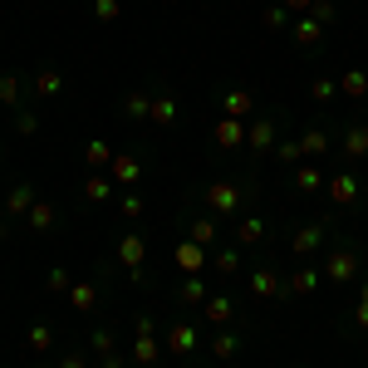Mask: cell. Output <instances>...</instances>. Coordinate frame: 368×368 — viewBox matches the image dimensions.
<instances>
[{"instance_id": "6da1fadb", "label": "cell", "mask_w": 368, "mask_h": 368, "mask_svg": "<svg viewBox=\"0 0 368 368\" xmlns=\"http://www.w3.org/2000/svg\"><path fill=\"white\" fill-rule=\"evenodd\" d=\"M353 266H358V260H353V250L329 255V275H334V280H349V275H353Z\"/></svg>"}, {"instance_id": "7a4b0ae2", "label": "cell", "mask_w": 368, "mask_h": 368, "mask_svg": "<svg viewBox=\"0 0 368 368\" xmlns=\"http://www.w3.org/2000/svg\"><path fill=\"white\" fill-rule=\"evenodd\" d=\"M246 109H250V93H241V89H231V93H226V113H231V118H241Z\"/></svg>"}, {"instance_id": "3957f363", "label": "cell", "mask_w": 368, "mask_h": 368, "mask_svg": "<svg viewBox=\"0 0 368 368\" xmlns=\"http://www.w3.org/2000/svg\"><path fill=\"white\" fill-rule=\"evenodd\" d=\"M212 206L217 212H231L236 206V187H212Z\"/></svg>"}, {"instance_id": "277c9868", "label": "cell", "mask_w": 368, "mask_h": 368, "mask_svg": "<svg viewBox=\"0 0 368 368\" xmlns=\"http://www.w3.org/2000/svg\"><path fill=\"white\" fill-rule=\"evenodd\" d=\"M363 152H368V133L353 128V133H349V157H363Z\"/></svg>"}, {"instance_id": "5b68a950", "label": "cell", "mask_w": 368, "mask_h": 368, "mask_svg": "<svg viewBox=\"0 0 368 368\" xmlns=\"http://www.w3.org/2000/svg\"><path fill=\"white\" fill-rule=\"evenodd\" d=\"M314 246H320V226H309V231L295 236V250H314Z\"/></svg>"}, {"instance_id": "8992f818", "label": "cell", "mask_w": 368, "mask_h": 368, "mask_svg": "<svg viewBox=\"0 0 368 368\" xmlns=\"http://www.w3.org/2000/svg\"><path fill=\"white\" fill-rule=\"evenodd\" d=\"M172 113H177L172 98H157V103H152V118H157V123H172Z\"/></svg>"}, {"instance_id": "52a82bcc", "label": "cell", "mask_w": 368, "mask_h": 368, "mask_svg": "<svg viewBox=\"0 0 368 368\" xmlns=\"http://www.w3.org/2000/svg\"><path fill=\"white\" fill-rule=\"evenodd\" d=\"M295 35H300V44H314V39H320V20H304Z\"/></svg>"}, {"instance_id": "ba28073f", "label": "cell", "mask_w": 368, "mask_h": 368, "mask_svg": "<svg viewBox=\"0 0 368 368\" xmlns=\"http://www.w3.org/2000/svg\"><path fill=\"white\" fill-rule=\"evenodd\" d=\"M353 196V177H334V201H349Z\"/></svg>"}, {"instance_id": "9c48e42d", "label": "cell", "mask_w": 368, "mask_h": 368, "mask_svg": "<svg viewBox=\"0 0 368 368\" xmlns=\"http://www.w3.org/2000/svg\"><path fill=\"white\" fill-rule=\"evenodd\" d=\"M123 260H128V266H138V260H142V241H123Z\"/></svg>"}, {"instance_id": "30bf717a", "label": "cell", "mask_w": 368, "mask_h": 368, "mask_svg": "<svg viewBox=\"0 0 368 368\" xmlns=\"http://www.w3.org/2000/svg\"><path fill=\"white\" fill-rule=\"evenodd\" d=\"M250 142L266 147V142H270V123H255V128H250Z\"/></svg>"}, {"instance_id": "8fae6325", "label": "cell", "mask_w": 368, "mask_h": 368, "mask_svg": "<svg viewBox=\"0 0 368 368\" xmlns=\"http://www.w3.org/2000/svg\"><path fill=\"white\" fill-rule=\"evenodd\" d=\"M255 290H260V295H275V275L260 270V275H255Z\"/></svg>"}, {"instance_id": "7c38bea8", "label": "cell", "mask_w": 368, "mask_h": 368, "mask_svg": "<svg viewBox=\"0 0 368 368\" xmlns=\"http://www.w3.org/2000/svg\"><path fill=\"white\" fill-rule=\"evenodd\" d=\"M324 142H329V138H324V133H309V138H304V142H300V147H304V152H324Z\"/></svg>"}, {"instance_id": "4fadbf2b", "label": "cell", "mask_w": 368, "mask_h": 368, "mask_svg": "<svg viewBox=\"0 0 368 368\" xmlns=\"http://www.w3.org/2000/svg\"><path fill=\"white\" fill-rule=\"evenodd\" d=\"M93 10H98V20H113V15H118V0H98Z\"/></svg>"}, {"instance_id": "5bb4252c", "label": "cell", "mask_w": 368, "mask_h": 368, "mask_svg": "<svg viewBox=\"0 0 368 368\" xmlns=\"http://www.w3.org/2000/svg\"><path fill=\"white\" fill-rule=\"evenodd\" d=\"M217 138H221V142H241V128H236V123H221Z\"/></svg>"}, {"instance_id": "9a60e30c", "label": "cell", "mask_w": 368, "mask_h": 368, "mask_svg": "<svg viewBox=\"0 0 368 368\" xmlns=\"http://www.w3.org/2000/svg\"><path fill=\"white\" fill-rule=\"evenodd\" d=\"M118 177H123V182L138 177V163H133V157H118Z\"/></svg>"}, {"instance_id": "2e32d148", "label": "cell", "mask_w": 368, "mask_h": 368, "mask_svg": "<svg viewBox=\"0 0 368 368\" xmlns=\"http://www.w3.org/2000/svg\"><path fill=\"white\" fill-rule=\"evenodd\" d=\"M241 241H260V221H255V217L241 226Z\"/></svg>"}, {"instance_id": "e0dca14e", "label": "cell", "mask_w": 368, "mask_h": 368, "mask_svg": "<svg viewBox=\"0 0 368 368\" xmlns=\"http://www.w3.org/2000/svg\"><path fill=\"white\" fill-rule=\"evenodd\" d=\"M295 290H300V295L314 290V270H300V275H295Z\"/></svg>"}, {"instance_id": "ac0fdd59", "label": "cell", "mask_w": 368, "mask_h": 368, "mask_svg": "<svg viewBox=\"0 0 368 368\" xmlns=\"http://www.w3.org/2000/svg\"><path fill=\"white\" fill-rule=\"evenodd\" d=\"M172 349H177V353L192 349V329H177V334H172Z\"/></svg>"}, {"instance_id": "d6986e66", "label": "cell", "mask_w": 368, "mask_h": 368, "mask_svg": "<svg viewBox=\"0 0 368 368\" xmlns=\"http://www.w3.org/2000/svg\"><path fill=\"white\" fill-rule=\"evenodd\" d=\"M196 260H201V250H196V246H187V250H182V266H187V270H196Z\"/></svg>"}, {"instance_id": "ffe728a7", "label": "cell", "mask_w": 368, "mask_h": 368, "mask_svg": "<svg viewBox=\"0 0 368 368\" xmlns=\"http://www.w3.org/2000/svg\"><path fill=\"white\" fill-rule=\"evenodd\" d=\"M152 358H157V349H152V344L142 339V344H138V363H152Z\"/></svg>"}, {"instance_id": "44dd1931", "label": "cell", "mask_w": 368, "mask_h": 368, "mask_svg": "<svg viewBox=\"0 0 368 368\" xmlns=\"http://www.w3.org/2000/svg\"><path fill=\"white\" fill-rule=\"evenodd\" d=\"M358 324H368V295H363V304H358Z\"/></svg>"}]
</instances>
